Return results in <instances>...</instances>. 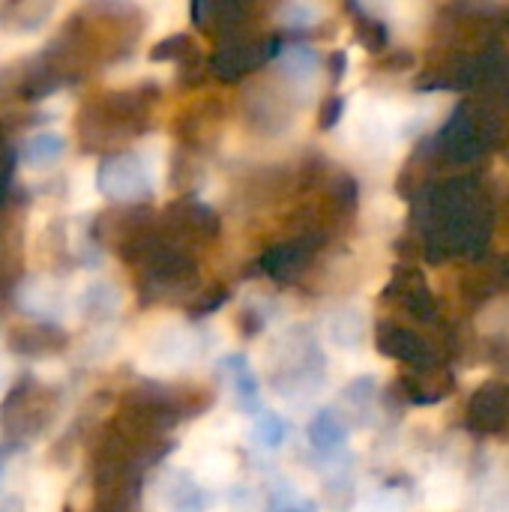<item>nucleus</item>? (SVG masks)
Masks as SVG:
<instances>
[{
    "mask_svg": "<svg viewBox=\"0 0 509 512\" xmlns=\"http://www.w3.org/2000/svg\"><path fill=\"white\" fill-rule=\"evenodd\" d=\"M348 12L354 15V30H357V39L366 45V51H372V54L387 51V45H390V27L384 24V18H378L372 9H366L360 3H348Z\"/></svg>",
    "mask_w": 509,
    "mask_h": 512,
    "instance_id": "nucleus-12",
    "label": "nucleus"
},
{
    "mask_svg": "<svg viewBox=\"0 0 509 512\" xmlns=\"http://www.w3.org/2000/svg\"><path fill=\"white\" fill-rule=\"evenodd\" d=\"M282 72L291 78V81H306L318 72V51L312 45H303V42H294V45H282V51L276 54Z\"/></svg>",
    "mask_w": 509,
    "mask_h": 512,
    "instance_id": "nucleus-13",
    "label": "nucleus"
},
{
    "mask_svg": "<svg viewBox=\"0 0 509 512\" xmlns=\"http://www.w3.org/2000/svg\"><path fill=\"white\" fill-rule=\"evenodd\" d=\"M381 300L393 312H399L402 318L417 321V324H432L438 318V297L429 288L426 273L414 264H399L393 270Z\"/></svg>",
    "mask_w": 509,
    "mask_h": 512,
    "instance_id": "nucleus-5",
    "label": "nucleus"
},
{
    "mask_svg": "<svg viewBox=\"0 0 509 512\" xmlns=\"http://www.w3.org/2000/svg\"><path fill=\"white\" fill-rule=\"evenodd\" d=\"M153 87H138L126 93H105L81 105L78 138L87 150L120 147L123 141L141 135L150 126V96Z\"/></svg>",
    "mask_w": 509,
    "mask_h": 512,
    "instance_id": "nucleus-3",
    "label": "nucleus"
},
{
    "mask_svg": "<svg viewBox=\"0 0 509 512\" xmlns=\"http://www.w3.org/2000/svg\"><path fill=\"white\" fill-rule=\"evenodd\" d=\"M306 435H309L312 450H318L321 456H336L348 444V426L339 417V411H333V408H321L309 420V432Z\"/></svg>",
    "mask_w": 509,
    "mask_h": 512,
    "instance_id": "nucleus-10",
    "label": "nucleus"
},
{
    "mask_svg": "<svg viewBox=\"0 0 509 512\" xmlns=\"http://www.w3.org/2000/svg\"><path fill=\"white\" fill-rule=\"evenodd\" d=\"M204 507H207V498H204V492L192 480L177 483V489H174V512H204Z\"/></svg>",
    "mask_w": 509,
    "mask_h": 512,
    "instance_id": "nucleus-17",
    "label": "nucleus"
},
{
    "mask_svg": "<svg viewBox=\"0 0 509 512\" xmlns=\"http://www.w3.org/2000/svg\"><path fill=\"white\" fill-rule=\"evenodd\" d=\"M375 345H378V351L384 357H390L396 363H405L414 372L447 366L444 351L429 336H420L417 330H411V327H405L399 321H378V327H375Z\"/></svg>",
    "mask_w": 509,
    "mask_h": 512,
    "instance_id": "nucleus-6",
    "label": "nucleus"
},
{
    "mask_svg": "<svg viewBox=\"0 0 509 512\" xmlns=\"http://www.w3.org/2000/svg\"><path fill=\"white\" fill-rule=\"evenodd\" d=\"M504 108L489 102L486 96H465L450 120L432 135V144L438 150V159L444 165H474L486 153L504 144L507 138V120Z\"/></svg>",
    "mask_w": 509,
    "mask_h": 512,
    "instance_id": "nucleus-2",
    "label": "nucleus"
},
{
    "mask_svg": "<svg viewBox=\"0 0 509 512\" xmlns=\"http://www.w3.org/2000/svg\"><path fill=\"white\" fill-rule=\"evenodd\" d=\"M279 21L285 27H294V30H303V27H312L318 21V9L309 6V3H285L279 9Z\"/></svg>",
    "mask_w": 509,
    "mask_h": 512,
    "instance_id": "nucleus-18",
    "label": "nucleus"
},
{
    "mask_svg": "<svg viewBox=\"0 0 509 512\" xmlns=\"http://www.w3.org/2000/svg\"><path fill=\"white\" fill-rule=\"evenodd\" d=\"M378 381L372 378V375H366V378H357V381H351L348 387H345V393H342V399L345 402H351L354 408H369L372 405V399H375V387Z\"/></svg>",
    "mask_w": 509,
    "mask_h": 512,
    "instance_id": "nucleus-19",
    "label": "nucleus"
},
{
    "mask_svg": "<svg viewBox=\"0 0 509 512\" xmlns=\"http://www.w3.org/2000/svg\"><path fill=\"white\" fill-rule=\"evenodd\" d=\"M396 390L402 393L408 405H438L456 393V375L447 366L420 369V372L411 369L396 381Z\"/></svg>",
    "mask_w": 509,
    "mask_h": 512,
    "instance_id": "nucleus-8",
    "label": "nucleus"
},
{
    "mask_svg": "<svg viewBox=\"0 0 509 512\" xmlns=\"http://www.w3.org/2000/svg\"><path fill=\"white\" fill-rule=\"evenodd\" d=\"M96 186L105 198L120 201L126 207H132L135 201L150 195V177H147L141 156L126 153V150L102 159V165L96 171Z\"/></svg>",
    "mask_w": 509,
    "mask_h": 512,
    "instance_id": "nucleus-7",
    "label": "nucleus"
},
{
    "mask_svg": "<svg viewBox=\"0 0 509 512\" xmlns=\"http://www.w3.org/2000/svg\"><path fill=\"white\" fill-rule=\"evenodd\" d=\"M417 249L426 261L480 258L495 231V207L477 174H453L429 183L411 201Z\"/></svg>",
    "mask_w": 509,
    "mask_h": 512,
    "instance_id": "nucleus-1",
    "label": "nucleus"
},
{
    "mask_svg": "<svg viewBox=\"0 0 509 512\" xmlns=\"http://www.w3.org/2000/svg\"><path fill=\"white\" fill-rule=\"evenodd\" d=\"M57 399L36 381H18L0 405V429L12 438H33L54 417Z\"/></svg>",
    "mask_w": 509,
    "mask_h": 512,
    "instance_id": "nucleus-4",
    "label": "nucleus"
},
{
    "mask_svg": "<svg viewBox=\"0 0 509 512\" xmlns=\"http://www.w3.org/2000/svg\"><path fill=\"white\" fill-rule=\"evenodd\" d=\"M219 372L231 381V387H234V393H237L240 411H246V414H252V417L264 411L258 375H255V369L249 366V360H246L243 354H228V357H222Z\"/></svg>",
    "mask_w": 509,
    "mask_h": 512,
    "instance_id": "nucleus-9",
    "label": "nucleus"
},
{
    "mask_svg": "<svg viewBox=\"0 0 509 512\" xmlns=\"http://www.w3.org/2000/svg\"><path fill=\"white\" fill-rule=\"evenodd\" d=\"M255 441L264 450H279L288 441V420L279 411L264 408L261 414H255Z\"/></svg>",
    "mask_w": 509,
    "mask_h": 512,
    "instance_id": "nucleus-15",
    "label": "nucleus"
},
{
    "mask_svg": "<svg viewBox=\"0 0 509 512\" xmlns=\"http://www.w3.org/2000/svg\"><path fill=\"white\" fill-rule=\"evenodd\" d=\"M228 297H231V291L228 288H210L207 294H201L195 303H192V318H207V315H213V312H219L225 303H228Z\"/></svg>",
    "mask_w": 509,
    "mask_h": 512,
    "instance_id": "nucleus-20",
    "label": "nucleus"
},
{
    "mask_svg": "<svg viewBox=\"0 0 509 512\" xmlns=\"http://www.w3.org/2000/svg\"><path fill=\"white\" fill-rule=\"evenodd\" d=\"M192 54H195V45H192L189 33H174V36H168V39H162V42H156L150 48V60H156V63L174 60V63L183 66Z\"/></svg>",
    "mask_w": 509,
    "mask_h": 512,
    "instance_id": "nucleus-16",
    "label": "nucleus"
},
{
    "mask_svg": "<svg viewBox=\"0 0 509 512\" xmlns=\"http://www.w3.org/2000/svg\"><path fill=\"white\" fill-rule=\"evenodd\" d=\"M345 69H348V54L345 51H333L330 54V75H333V81H342Z\"/></svg>",
    "mask_w": 509,
    "mask_h": 512,
    "instance_id": "nucleus-23",
    "label": "nucleus"
},
{
    "mask_svg": "<svg viewBox=\"0 0 509 512\" xmlns=\"http://www.w3.org/2000/svg\"><path fill=\"white\" fill-rule=\"evenodd\" d=\"M66 333L51 327V324H36L27 330H15L9 336V348L21 357H42V354H57L66 348Z\"/></svg>",
    "mask_w": 509,
    "mask_h": 512,
    "instance_id": "nucleus-11",
    "label": "nucleus"
},
{
    "mask_svg": "<svg viewBox=\"0 0 509 512\" xmlns=\"http://www.w3.org/2000/svg\"><path fill=\"white\" fill-rule=\"evenodd\" d=\"M63 150H66V141L57 135V132H36V135H30L24 144H21V150H18V159L21 162H27V165H51V162H57L60 156H63Z\"/></svg>",
    "mask_w": 509,
    "mask_h": 512,
    "instance_id": "nucleus-14",
    "label": "nucleus"
},
{
    "mask_svg": "<svg viewBox=\"0 0 509 512\" xmlns=\"http://www.w3.org/2000/svg\"><path fill=\"white\" fill-rule=\"evenodd\" d=\"M0 486H3V468H0Z\"/></svg>",
    "mask_w": 509,
    "mask_h": 512,
    "instance_id": "nucleus-24",
    "label": "nucleus"
},
{
    "mask_svg": "<svg viewBox=\"0 0 509 512\" xmlns=\"http://www.w3.org/2000/svg\"><path fill=\"white\" fill-rule=\"evenodd\" d=\"M270 512H318L312 501H297L291 489H279L270 498Z\"/></svg>",
    "mask_w": 509,
    "mask_h": 512,
    "instance_id": "nucleus-21",
    "label": "nucleus"
},
{
    "mask_svg": "<svg viewBox=\"0 0 509 512\" xmlns=\"http://www.w3.org/2000/svg\"><path fill=\"white\" fill-rule=\"evenodd\" d=\"M342 114H345V96H342V93H333V96H327V99H324V105H321L318 126L327 132V129H333V126L342 120Z\"/></svg>",
    "mask_w": 509,
    "mask_h": 512,
    "instance_id": "nucleus-22",
    "label": "nucleus"
}]
</instances>
